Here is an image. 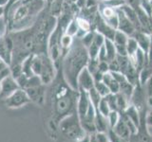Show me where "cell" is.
I'll use <instances>...</instances> for the list:
<instances>
[{
    "instance_id": "obj_1",
    "label": "cell",
    "mask_w": 152,
    "mask_h": 142,
    "mask_svg": "<svg viewBox=\"0 0 152 142\" xmlns=\"http://www.w3.org/2000/svg\"><path fill=\"white\" fill-rule=\"evenodd\" d=\"M79 91L71 88L64 78L61 64L57 69L56 77L47 89L46 104L50 107L49 127L51 135L57 136V127L64 117L77 112Z\"/></svg>"
},
{
    "instance_id": "obj_2",
    "label": "cell",
    "mask_w": 152,
    "mask_h": 142,
    "mask_svg": "<svg viewBox=\"0 0 152 142\" xmlns=\"http://www.w3.org/2000/svg\"><path fill=\"white\" fill-rule=\"evenodd\" d=\"M46 7L45 0H18L5 9L7 32L31 27Z\"/></svg>"
},
{
    "instance_id": "obj_3",
    "label": "cell",
    "mask_w": 152,
    "mask_h": 142,
    "mask_svg": "<svg viewBox=\"0 0 152 142\" xmlns=\"http://www.w3.org/2000/svg\"><path fill=\"white\" fill-rule=\"evenodd\" d=\"M88 60V49L79 38L74 37L73 44L61 60V69L64 78L72 89L78 90V77L82 70L87 67Z\"/></svg>"
},
{
    "instance_id": "obj_4",
    "label": "cell",
    "mask_w": 152,
    "mask_h": 142,
    "mask_svg": "<svg viewBox=\"0 0 152 142\" xmlns=\"http://www.w3.org/2000/svg\"><path fill=\"white\" fill-rule=\"evenodd\" d=\"M57 68L54 62L51 60L49 53L32 54L31 70L32 73L38 76L42 83L47 86L50 85L56 77Z\"/></svg>"
},
{
    "instance_id": "obj_5",
    "label": "cell",
    "mask_w": 152,
    "mask_h": 142,
    "mask_svg": "<svg viewBox=\"0 0 152 142\" xmlns=\"http://www.w3.org/2000/svg\"><path fill=\"white\" fill-rule=\"evenodd\" d=\"M87 133L83 129L79 120L77 112L64 117L58 127H57L56 139L61 136L62 141H73L76 142L81 137H83Z\"/></svg>"
},
{
    "instance_id": "obj_6",
    "label": "cell",
    "mask_w": 152,
    "mask_h": 142,
    "mask_svg": "<svg viewBox=\"0 0 152 142\" xmlns=\"http://www.w3.org/2000/svg\"><path fill=\"white\" fill-rule=\"evenodd\" d=\"M5 106L11 109H17L27 105L31 102V99L28 98L26 91L22 88L17 89L12 95H10L8 98L3 99Z\"/></svg>"
},
{
    "instance_id": "obj_7",
    "label": "cell",
    "mask_w": 152,
    "mask_h": 142,
    "mask_svg": "<svg viewBox=\"0 0 152 142\" xmlns=\"http://www.w3.org/2000/svg\"><path fill=\"white\" fill-rule=\"evenodd\" d=\"M28 94L31 102L35 103L38 106H44L46 104V97H47V85L44 83L30 86L24 89Z\"/></svg>"
},
{
    "instance_id": "obj_8",
    "label": "cell",
    "mask_w": 152,
    "mask_h": 142,
    "mask_svg": "<svg viewBox=\"0 0 152 142\" xmlns=\"http://www.w3.org/2000/svg\"><path fill=\"white\" fill-rule=\"evenodd\" d=\"M13 49V43L11 36L7 32L6 34L0 37V58L9 65L12 62V55Z\"/></svg>"
},
{
    "instance_id": "obj_9",
    "label": "cell",
    "mask_w": 152,
    "mask_h": 142,
    "mask_svg": "<svg viewBox=\"0 0 152 142\" xmlns=\"http://www.w3.org/2000/svg\"><path fill=\"white\" fill-rule=\"evenodd\" d=\"M99 13L101 17L104 19V21L106 22L107 25L112 27L113 28L117 30L118 27V14L117 11L115 9H112L110 7H107V5H104L103 2L99 4Z\"/></svg>"
},
{
    "instance_id": "obj_10",
    "label": "cell",
    "mask_w": 152,
    "mask_h": 142,
    "mask_svg": "<svg viewBox=\"0 0 152 142\" xmlns=\"http://www.w3.org/2000/svg\"><path fill=\"white\" fill-rule=\"evenodd\" d=\"M116 11H117V14H118L117 30H120L124 33H126V34L129 37L133 36V34L137 31V28H136L135 25L125 15V13H124L120 9H117Z\"/></svg>"
},
{
    "instance_id": "obj_11",
    "label": "cell",
    "mask_w": 152,
    "mask_h": 142,
    "mask_svg": "<svg viewBox=\"0 0 152 142\" xmlns=\"http://www.w3.org/2000/svg\"><path fill=\"white\" fill-rule=\"evenodd\" d=\"M19 88L20 87H19L16 80L12 75H9L8 77L3 79L0 83V99L3 101Z\"/></svg>"
},
{
    "instance_id": "obj_12",
    "label": "cell",
    "mask_w": 152,
    "mask_h": 142,
    "mask_svg": "<svg viewBox=\"0 0 152 142\" xmlns=\"http://www.w3.org/2000/svg\"><path fill=\"white\" fill-rule=\"evenodd\" d=\"M93 26H94L93 30L100 33V34H102L104 38H107V39L113 40L114 35H115V32L117 30L107 25V24L104 21V19L101 17L100 14L96 18V20H95Z\"/></svg>"
},
{
    "instance_id": "obj_13",
    "label": "cell",
    "mask_w": 152,
    "mask_h": 142,
    "mask_svg": "<svg viewBox=\"0 0 152 142\" xmlns=\"http://www.w3.org/2000/svg\"><path fill=\"white\" fill-rule=\"evenodd\" d=\"M78 91H79V97L77 101V114L79 120H81V118L86 116V114H87L90 105H91V101H90L88 91L81 88L78 89Z\"/></svg>"
},
{
    "instance_id": "obj_14",
    "label": "cell",
    "mask_w": 152,
    "mask_h": 142,
    "mask_svg": "<svg viewBox=\"0 0 152 142\" xmlns=\"http://www.w3.org/2000/svg\"><path fill=\"white\" fill-rule=\"evenodd\" d=\"M93 87H94V79L91 73L88 70V68L85 67L78 77V89L81 88L88 92Z\"/></svg>"
},
{
    "instance_id": "obj_15",
    "label": "cell",
    "mask_w": 152,
    "mask_h": 142,
    "mask_svg": "<svg viewBox=\"0 0 152 142\" xmlns=\"http://www.w3.org/2000/svg\"><path fill=\"white\" fill-rule=\"evenodd\" d=\"M128 37L129 36H127L126 33H124L120 30H116L112 41L114 43V45H115L117 54L126 55V42Z\"/></svg>"
},
{
    "instance_id": "obj_16",
    "label": "cell",
    "mask_w": 152,
    "mask_h": 142,
    "mask_svg": "<svg viewBox=\"0 0 152 142\" xmlns=\"http://www.w3.org/2000/svg\"><path fill=\"white\" fill-rule=\"evenodd\" d=\"M131 37H133L137 41L139 49H141L142 51H145L146 53L151 42V35L145 31H136Z\"/></svg>"
},
{
    "instance_id": "obj_17",
    "label": "cell",
    "mask_w": 152,
    "mask_h": 142,
    "mask_svg": "<svg viewBox=\"0 0 152 142\" xmlns=\"http://www.w3.org/2000/svg\"><path fill=\"white\" fill-rule=\"evenodd\" d=\"M102 80L104 82V83L108 87L109 91L112 94H117L120 91V86H119V83L117 82V80L115 79V77L112 75V73L110 71L104 73L103 75V79Z\"/></svg>"
},
{
    "instance_id": "obj_18",
    "label": "cell",
    "mask_w": 152,
    "mask_h": 142,
    "mask_svg": "<svg viewBox=\"0 0 152 142\" xmlns=\"http://www.w3.org/2000/svg\"><path fill=\"white\" fill-rule=\"evenodd\" d=\"M124 113L125 115L131 120L133 122L135 123V125L139 128L140 127V124H141V114L139 112V110L137 109V107L134 105V104L130 103L129 105L127 106V108L126 109L125 111L122 112Z\"/></svg>"
},
{
    "instance_id": "obj_19",
    "label": "cell",
    "mask_w": 152,
    "mask_h": 142,
    "mask_svg": "<svg viewBox=\"0 0 152 142\" xmlns=\"http://www.w3.org/2000/svg\"><path fill=\"white\" fill-rule=\"evenodd\" d=\"M112 130L115 132L118 135L123 137V138L130 141L132 135H131L129 129H128V127L126 125V123L124 122V120L121 118V117H120V120H119L117 124L112 128Z\"/></svg>"
},
{
    "instance_id": "obj_20",
    "label": "cell",
    "mask_w": 152,
    "mask_h": 142,
    "mask_svg": "<svg viewBox=\"0 0 152 142\" xmlns=\"http://www.w3.org/2000/svg\"><path fill=\"white\" fill-rule=\"evenodd\" d=\"M94 123H95V127H96V131L99 133H107L109 129L107 117L103 116L100 112L96 113Z\"/></svg>"
},
{
    "instance_id": "obj_21",
    "label": "cell",
    "mask_w": 152,
    "mask_h": 142,
    "mask_svg": "<svg viewBox=\"0 0 152 142\" xmlns=\"http://www.w3.org/2000/svg\"><path fill=\"white\" fill-rule=\"evenodd\" d=\"M104 49H106V52H107V63L110 62L112 60H114L117 56V51H116V47L115 45L112 40L110 39H104Z\"/></svg>"
},
{
    "instance_id": "obj_22",
    "label": "cell",
    "mask_w": 152,
    "mask_h": 142,
    "mask_svg": "<svg viewBox=\"0 0 152 142\" xmlns=\"http://www.w3.org/2000/svg\"><path fill=\"white\" fill-rule=\"evenodd\" d=\"M152 75V67L148 64L145 65L140 71H139V83L142 87L145 86L147 80H149L150 76Z\"/></svg>"
},
{
    "instance_id": "obj_23",
    "label": "cell",
    "mask_w": 152,
    "mask_h": 142,
    "mask_svg": "<svg viewBox=\"0 0 152 142\" xmlns=\"http://www.w3.org/2000/svg\"><path fill=\"white\" fill-rule=\"evenodd\" d=\"M75 19H76V22H77L79 30L83 31L85 33L88 31H90V30H93L92 24L90 23L87 18H85L83 16H77Z\"/></svg>"
},
{
    "instance_id": "obj_24",
    "label": "cell",
    "mask_w": 152,
    "mask_h": 142,
    "mask_svg": "<svg viewBox=\"0 0 152 142\" xmlns=\"http://www.w3.org/2000/svg\"><path fill=\"white\" fill-rule=\"evenodd\" d=\"M138 49H139V46L137 44V41L133 37H128L126 42V55L130 58L136 53Z\"/></svg>"
},
{
    "instance_id": "obj_25",
    "label": "cell",
    "mask_w": 152,
    "mask_h": 142,
    "mask_svg": "<svg viewBox=\"0 0 152 142\" xmlns=\"http://www.w3.org/2000/svg\"><path fill=\"white\" fill-rule=\"evenodd\" d=\"M78 31H79V28H78V25H77V22H76V19L72 18L69 22L68 25H66V27L65 28V33H66V34L69 35V36L75 37L76 35H77Z\"/></svg>"
},
{
    "instance_id": "obj_26",
    "label": "cell",
    "mask_w": 152,
    "mask_h": 142,
    "mask_svg": "<svg viewBox=\"0 0 152 142\" xmlns=\"http://www.w3.org/2000/svg\"><path fill=\"white\" fill-rule=\"evenodd\" d=\"M98 112H100L103 116L107 117L108 116V114L111 112L110 107H109L108 103H107V99H106V98H104V97H103L101 99V101H100V102H99L98 109L96 110V113H98Z\"/></svg>"
},
{
    "instance_id": "obj_27",
    "label": "cell",
    "mask_w": 152,
    "mask_h": 142,
    "mask_svg": "<svg viewBox=\"0 0 152 142\" xmlns=\"http://www.w3.org/2000/svg\"><path fill=\"white\" fill-rule=\"evenodd\" d=\"M94 88L96 89V91L99 93V95L102 98L107 96L108 94H110V91H109L108 87L104 83L103 80H99V82H94Z\"/></svg>"
},
{
    "instance_id": "obj_28",
    "label": "cell",
    "mask_w": 152,
    "mask_h": 142,
    "mask_svg": "<svg viewBox=\"0 0 152 142\" xmlns=\"http://www.w3.org/2000/svg\"><path fill=\"white\" fill-rule=\"evenodd\" d=\"M94 34H95V30H90L86 32L85 34L80 38V41L82 42V44L87 47H88L92 44L93 39H94Z\"/></svg>"
},
{
    "instance_id": "obj_29",
    "label": "cell",
    "mask_w": 152,
    "mask_h": 142,
    "mask_svg": "<svg viewBox=\"0 0 152 142\" xmlns=\"http://www.w3.org/2000/svg\"><path fill=\"white\" fill-rule=\"evenodd\" d=\"M107 120H108L109 128L112 129L118 123V121L120 120V113L118 111H111L107 116Z\"/></svg>"
},
{
    "instance_id": "obj_30",
    "label": "cell",
    "mask_w": 152,
    "mask_h": 142,
    "mask_svg": "<svg viewBox=\"0 0 152 142\" xmlns=\"http://www.w3.org/2000/svg\"><path fill=\"white\" fill-rule=\"evenodd\" d=\"M107 135L110 142H129V140H126L125 138H123V137H121L120 135H118L112 129H110V128H109L108 131L107 132Z\"/></svg>"
},
{
    "instance_id": "obj_31",
    "label": "cell",
    "mask_w": 152,
    "mask_h": 142,
    "mask_svg": "<svg viewBox=\"0 0 152 142\" xmlns=\"http://www.w3.org/2000/svg\"><path fill=\"white\" fill-rule=\"evenodd\" d=\"M104 5H107V7H110L112 9H119L121 8L123 5L127 4L126 2V0H106V1H103Z\"/></svg>"
},
{
    "instance_id": "obj_32",
    "label": "cell",
    "mask_w": 152,
    "mask_h": 142,
    "mask_svg": "<svg viewBox=\"0 0 152 142\" xmlns=\"http://www.w3.org/2000/svg\"><path fill=\"white\" fill-rule=\"evenodd\" d=\"M108 68L110 72H120V67H119V64L116 58L110 62H108Z\"/></svg>"
},
{
    "instance_id": "obj_33",
    "label": "cell",
    "mask_w": 152,
    "mask_h": 142,
    "mask_svg": "<svg viewBox=\"0 0 152 142\" xmlns=\"http://www.w3.org/2000/svg\"><path fill=\"white\" fill-rule=\"evenodd\" d=\"M98 70H99L101 73H103V74L108 72V71H109V68H108V63H107V61L99 62Z\"/></svg>"
},
{
    "instance_id": "obj_34",
    "label": "cell",
    "mask_w": 152,
    "mask_h": 142,
    "mask_svg": "<svg viewBox=\"0 0 152 142\" xmlns=\"http://www.w3.org/2000/svg\"><path fill=\"white\" fill-rule=\"evenodd\" d=\"M96 138L97 142H110L107 133H96Z\"/></svg>"
},
{
    "instance_id": "obj_35",
    "label": "cell",
    "mask_w": 152,
    "mask_h": 142,
    "mask_svg": "<svg viewBox=\"0 0 152 142\" xmlns=\"http://www.w3.org/2000/svg\"><path fill=\"white\" fill-rule=\"evenodd\" d=\"M146 59H147V64L152 67V36H151V42L148 47V50L146 52Z\"/></svg>"
},
{
    "instance_id": "obj_36",
    "label": "cell",
    "mask_w": 152,
    "mask_h": 142,
    "mask_svg": "<svg viewBox=\"0 0 152 142\" xmlns=\"http://www.w3.org/2000/svg\"><path fill=\"white\" fill-rule=\"evenodd\" d=\"M145 87H146L147 97H152V75L150 76L149 80H147V83H145Z\"/></svg>"
},
{
    "instance_id": "obj_37",
    "label": "cell",
    "mask_w": 152,
    "mask_h": 142,
    "mask_svg": "<svg viewBox=\"0 0 152 142\" xmlns=\"http://www.w3.org/2000/svg\"><path fill=\"white\" fill-rule=\"evenodd\" d=\"M145 123L147 127H152V109L145 114Z\"/></svg>"
},
{
    "instance_id": "obj_38",
    "label": "cell",
    "mask_w": 152,
    "mask_h": 142,
    "mask_svg": "<svg viewBox=\"0 0 152 142\" xmlns=\"http://www.w3.org/2000/svg\"><path fill=\"white\" fill-rule=\"evenodd\" d=\"M76 6H77L79 9H84L86 7V4H87V0H76Z\"/></svg>"
},
{
    "instance_id": "obj_39",
    "label": "cell",
    "mask_w": 152,
    "mask_h": 142,
    "mask_svg": "<svg viewBox=\"0 0 152 142\" xmlns=\"http://www.w3.org/2000/svg\"><path fill=\"white\" fill-rule=\"evenodd\" d=\"M126 2L128 5H130L131 7L136 8V7L139 6V2H140V0H126Z\"/></svg>"
},
{
    "instance_id": "obj_40",
    "label": "cell",
    "mask_w": 152,
    "mask_h": 142,
    "mask_svg": "<svg viewBox=\"0 0 152 142\" xmlns=\"http://www.w3.org/2000/svg\"><path fill=\"white\" fill-rule=\"evenodd\" d=\"M76 142H90V135L86 134L83 137H81V138L78 139Z\"/></svg>"
},
{
    "instance_id": "obj_41",
    "label": "cell",
    "mask_w": 152,
    "mask_h": 142,
    "mask_svg": "<svg viewBox=\"0 0 152 142\" xmlns=\"http://www.w3.org/2000/svg\"><path fill=\"white\" fill-rule=\"evenodd\" d=\"M10 0H0V7L2 8H6L7 5L9 4Z\"/></svg>"
},
{
    "instance_id": "obj_42",
    "label": "cell",
    "mask_w": 152,
    "mask_h": 142,
    "mask_svg": "<svg viewBox=\"0 0 152 142\" xmlns=\"http://www.w3.org/2000/svg\"><path fill=\"white\" fill-rule=\"evenodd\" d=\"M90 142H97L96 133H95V134H91V135H90Z\"/></svg>"
},
{
    "instance_id": "obj_43",
    "label": "cell",
    "mask_w": 152,
    "mask_h": 142,
    "mask_svg": "<svg viewBox=\"0 0 152 142\" xmlns=\"http://www.w3.org/2000/svg\"><path fill=\"white\" fill-rule=\"evenodd\" d=\"M4 14H5V8L0 7V18L3 17V16H4Z\"/></svg>"
},
{
    "instance_id": "obj_44",
    "label": "cell",
    "mask_w": 152,
    "mask_h": 142,
    "mask_svg": "<svg viewBox=\"0 0 152 142\" xmlns=\"http://www.w3.org/2000/svg\"><path fill=\"white\" fill-rule=\"evenodd\" d=\"M150 5H151V9H152V0H150Z\"/></svg>"
},
{
    "instance_id": "obj_45",
    "label": "cell",
    "mask_w": 152,
    "mask_h": 142,
    "mask_svg": "<svg viewBox=\"0 0 152 142\" xmlns=\"http://www.w3.org/2000/svg\"><path fill=\"white\" fill-rule=\"evenodd\" d=\"M2 62H4V61H3V60H2L1 58H0V64H1V63H2Z\"/></svg>"
},
{
    "instance_id": "obj_46",
    "label": "cell",
    "mask_w": 152,
    "mask_h": 142,
    "mask_svg": "<svg viewBox=\"0 0 152 142\" xmlns=\"http://www.w3.org/2000/svg\"><path fill=\"white\" fill-rule=\"evenodd\" d=\"M2 36H3V35L1 34V33H0V37H2Z\"/></svg>"
},
{
    "instance_id": "obj_47",
    "label": "cell",
    "mask_w": 152,
    "mask_h": 142,
    "mask_svg": "<svg viewBox=\"0 0 152 142\" xmlns=\"http://www.w3.org/2000/svg\"><path fill=\"white\" fill-rule=\"evenodd\" d=\"M103 1H106V0H103Z\"/></svg>"
},
{
    "instance_id": "obj_48",
    "label": "cell",
    "mask_w": 152,
    "mask_h": 142,
    "mask_svg": "<svg viewBox=\"0 0 152 142\" xmlns=\"http://www.w3.org/2000/svg\"><path fill=\"white\" fill-rule=\"evenodd\" d=\"M0 83H1V80H0Z\"/></svg>"
}]
</instances>
